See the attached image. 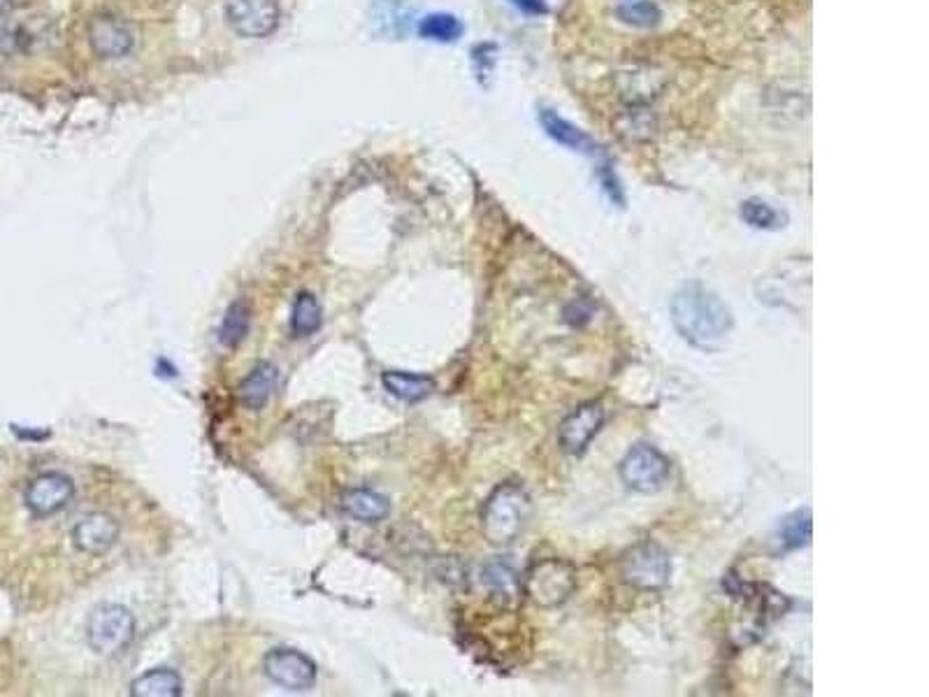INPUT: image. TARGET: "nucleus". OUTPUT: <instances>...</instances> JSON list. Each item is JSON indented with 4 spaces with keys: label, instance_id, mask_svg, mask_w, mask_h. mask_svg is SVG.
Listing matches in <instances>:
<instances>
[{
    "label": "nucleus",
    "instance_id": "obj_1",
    "mask_svg": "<svg viewBox=\"0 0 929 697\" xmlns=\"http://www.w3.org/2000/svg\"><path fill=\"white\" fill-rule=\"evenodd\" d=\"M672 321L683 340L700 349H716L732 330V312L716 293L690 283L672 300Z\"/></svg>",
    "mask_w": 929,
    "mask_h": 697
},
{
    "label": "nucleus",
    "instance_id": "obj_2",
    "mask_svg": "<svg viewBox=\"0 0 929 697\" xmlns=\"http://www.w3.org/2000/svg\"><path fill=\"white\" fill-rule=\"evenodd\" d=\"M532 502L526 490L516 484L498 486L483 505L481 528L490 545H509L530 519Z\"/></svg>",
    "mask_w": 929,
    "mask_h": 697
},
{
    "label": "nucleus",
    "instance_id": "obj_3",
    "mask_svg": "<svg viewBox=\"0 0 929 697\" xmlns=\"http://www.w3.org/2000/svg\"><path fill=\"white\" fill-rule=\"evenodd\" d=\"M526 593L539 607H558L570 600L577 588V570L560 558H549L532 565L526 572Z\"/></svg>",
    "mask_w": 929,
    "mask_h": 697
},
{
    "label": "nucleus",
    "instance_id": "obj_4",
    "mask_svg": "<svg viewBox=\"0 0 929 697\" xmlns=\"http://www.w3.org/2000/svg\"><path fill=\"white\" fill-rule=\"evenodd\" d=\"M136 635V618L121 605H100L87 624L89 647L100 656L123 651Z\"/></svg>",
    "mask_w": 929,
    "mask_h": 697
},
{
    "label": "nucleus",
    "instance_id": "obj_5",
    "mask_svg": "<svg viewBox=\"0 0 929 697\" xmlns=\"http://www.w3.org/2000/svg\"><path fill=\"white\" fill-rule=\"evenodd\" d=\"M618 572L623 581L639 590H660L672 575V560L656 541H641L623 554L618 562Z\"/></svg>",
    "mask_w": 929,
    "mask_h": 697
},
{
    "label": "nucleus",
    "instance_id": "obj_6",
    "mask_svg": "<svg viewBox=\"0 0 929 697\" xmlns=\"http://www.w3.org/2000/svg\"><path fill=\"white\" fill-rule=\"evenodd\" d=\"M672 475L669 460L649 445H637L621 462V479L637 494H656Z\"/></svg>",
    "mask_w": 929,
    "mask_h": 697
},
{
    "label": "nucleus",
    "instance_id": "obj_7",
    "mask_svg": "<svg viewBox=\"0 0 929 697\" xmlns=\"http://www.w3.org/2000/svg\"><path fill=\"white\" fill-rule=\"evenodd\" d=\"M226 19L242 38H266L279 23V0H226Z\"/></svg>",
    "mask_w": 929,
    "mask_h": 697
},
{
    "label": "nucleus",
    "instance_id": "obj_8",
    "mask_svg": "<svg viewBox=\"0 0 929 697\" xmlns=\"http://www.w3.org/2000/svg\"><path fill=\"white\" fill-rule=\"evenodd\" d=\"M268 677L289 690H307L317 681V665L293 649H274L266 656Z\"/></svg>",
    "mask_w": 929,
    "mask_h": 697
},
{
    "label": "nucleus",
    "instance_id": "obj_9",
    "mask_svg": "<svg viewBox=\"0 0 929 697\" xmlns=\"http://www.w3.org/2000/svg\"><path fill=\"white\" fill-rule=\"evenodd\" d=\"M89 42L100 59H121L136 44L131 26L117 17H96L89 23Z\"/></svg>",
    "mask_w": 929,
    "mask_h": 697
},
{
    "label": "nucleus",
    "instance_id": "obj_10",
    "mask_svg": "<svg viewBox=\"0 0 929 697\" xmlns=\"http://www.w3.org/2000/svg\"><path fill=\"white\" fill-rule=\"evenodd\" d=\"M74 496L72 481L61 472H47L31 481L26 490V507L36 516H51L61 511Z\"/></svg>",
    "mask_w": 929,
    "mask_h": 697
},
{
    "label": "nucleus",
    "instance_id": "obj_11",
    "mask_svg": "<svg viewBox=\"0 0 929 697\" xmlns=\"http://www.w3.org/2000/svg\"><path fill=\"white\" fill-rule=\"evenodd\" d=\"M602 424H605V409L600 405L588 402V405H581L579 409H575L572 415L562 421L560 432H558L562 451H567V454L586 451V447L590 445L592 437L600 432Z\"/></svg>",
    "mask_w": 929,
    "mask_h": 697
},
{
    "label": "nucleus",
    "instance_id": "obj_12",
    "mask_svg": "<svg viewBox=\"0 0 929 697\" xmlns=\"http://www.w3.org/2000/svg\"><path fill=\"white\" fill-rule=\"evenodd\" d=\"M117 537H119V524L108 514H91L77 524L72 530L74 547L91 556L110 551L114 547Z\"/></svg>",
    "mask_w": 929,
    "mask_h": 697
},
{
    "label": "nucleus",
    "instance_id": "obj_13",
    "mask_svg": "<svg viewBox=\"0 0 929 697\" xmlns=\"http://www.w3.org/2000/svg\"><path fill=\"white\" fill-rule=\"evenodd\" d=\"M342 507L356 521L379 524L391 514V502L372 488H351L342 498Z\"/></svg>",
    "mask_w": 929,
    "mask_h": 697
},
{
    "label": "nucleus",
    "instance_id": "obj_14",
    "mask_svg": "<svg viewBox=\"0 0 929 697\" xmlns=\"http://www.w3.org/2000/svg\"><path fill=\"white\" fill-rule=\"evenodd\" d=\"M539 123L545 128L547 136L551 140H556L558 145L579 151V153H596V142H592L581 128H577L575 123H570L567 119H562L560 114H556L553 110H541L539 112Z\"/></svg>",
    "mask_w": 929,
    "mask_h": 697
},
{
    "label": "nucleus",
    "instance_id": "obj_15",
    "mask_svg": "<svg viewBox=\"0 0 929 697\" xmlns=\"http://www.w3.org/2000/svg\"><path fill=\"white\" fill-rule=\"evenodd\" d=\"M381 381L386 386V391L402 402H419L434 391V381L430 377L400 372V370L383 372Z\"/></svg>",
    "mask_w": 929,
    "mask_h": 697
},
{
    "label": "nucleus",
    "instance_id": "obj_16",
    "mask_svg": "<svg viewBox=\"0 0 929 697\" xmlns=\"http://www.w3.org/2000/svg\"><path fill=\"white\" fill-rule=\"evenodd\" d=\"M277 386V370L270 364H258L240 384V402L249 409H261Z\"/></svg>",
    "mask_w": 929,
    "mask_h": 697
},
{
    "label": "nucleus",
    "instance_id": "obj_17",
    "mask_svg": "<svg viewBox=\"0 0 929 697\" xmlns=\"http://www.w3.org/2000/svg\"><path fill=\"white\" fill-rule=\"evenodd\" d=\"M42 38H47V33L38 23L14 21L0 31V49L8 51V54H29L42 42Z\"/></svg>",
    "mask_w": 929,
    "mask_h": 697
},
{
    "label": "nucleus",
    "instance_id": "obj_18",
    "mask_svg": "<svg viewBox=\"0 0 929 697\" xmlns=\"http://www.w3.org/2000/svg\"><path fill=\"white\" fill-rule=\"evenodd\" d=\"M136 697H174L182 695V679L172 669H151L131 686Z\"/></svg>",
    "mask_w": 929,
    "mask_h": 697
},
{
    "label": "nucleus",
    "instance_id": "obj_19",
    "mask_svg": "<svg viewBox=\"0 0 929 697\" xmlns=\"http://www.w3.org/2000/svg\"><path fill=\"white\" fill-rule=\"evenodd\" d=\"M811 530H813L811 511L802 509V511L790 514L788 519L781 521V526L777 530V537H773V539H777V545H779L781 551H792V549L809 545Z\"/></svg>",
    "mask_w": 929,
    "mask_h": 697
},
{
    "label": "nucleus",
    "instance_id": "obj_20",
    "mask_svg": "<svg viewBox=\"0 0 929 697\" xmlns=\"http://www.w3.org/2000/svg\"><path fill=\"white\" fill-rule=\"evenodd\" d=\"M321 328V305L312 293H300L293 305L291 330L296 338H309Z\"/></svg>",
    "mask_w": 929,
    "mask_h": 697
},
{
    "label": "nucleus",
    "instance_id": "obj_21",
    "mask_svg": "<svg viewBox=\"0 0 929 697\" xmlns=\"http://www.w3.org/2000/svg\"><path fill=\"white\" fill-rule=\"evenodd\" d=\"M419 33L421 38L432 40V42H456L462 36V23L456 14L434 12V14L423 17Z\"/></svg>",
    "mask_w": 929,
    "mask_h": 697
},
{
    "label": "nucleus",
    "instance_id": "obj_22",
    "mask_svg": "<svg viewBox=\"0 0 929 697\" xmlns=\"http://www.w3.org/2000/svg\"><path fill=\"white\" fill-rule=\"evenodd\" d=\"M481 581L502 598H513L519 579H516L513 567L507 560H493L481 570Z\"/></svg>",
    "mask_w": 929,
    "mask_h": 697
},
{
    "label": "nucleus",
    "instance_id": "obj_23",
    "mask_svg": "<svg viewBox=\"0 0 929 697\" xmlns=\"http://www.w3.org/2000/svg\"><path fill=\"white\" fill-rule=\"evenodd\" d=\"M249 323H251V309H249V305L242 302V300L236 302V305H230L228 315L223 319V326H221V342L226 347L240 345L247 338Z\"/></svg>",
    "mask_w": 929,
    "mask_h": 697
},
{
    "label": "nucleus",
    "instance_id": "obj_24",
    "mask_svg": "<svg viewBox=\"0 0 929 697\" xmlns=\"http://www.w3.org/2000/svg\"><path fill=\"white\" fill-rule=\"evenodd\" d=\"M739 215H741V219H743L748 226L760 228V230H777V228H781V226H783V221H786V217H783L779 210H773L769 202L758 200V198H751V200L741 202V210H739Z\"/></svg>",
    "mask_w": 929,
    "mask_h": 697
},
{
    "label": "nucleus",
    "instance_id": "obj_25",
    "mask_svg": "<svg viewBox=\"0 0 929 697\" xmlns=\"http://www.w3.org/2000/svg\"><path fill=\"white\" fill-rule=\"evenodd\" d=\"M618 17L630 26H637V29H651V26L660 21V10L651 0H637V3L623 6L618 10Z\"/></svg>",
    "mask_w": 929,
    "mask_h": 697
},
{
    "label": "nucleus",
    "instance_id": "obj_26",
    "mask_svg": "<svg viewBox=\"0 0 929 697\" xmlns=\"http://www.w3.org/2000/svg\"><path fill=\"white\" fill-rule=\"evenodd\" d=\"M493 49L490 44H481V47H477L475 49V63H477V74H479V80H483V77H488L490 72H493V66H496V57L493 54H488V51Z\"/></svg>",
    "mask_w": 929,
    "mask_h": 697
},
{
    "label": "nucleus",
    "instance_id": "obj_27",
    "mask_svg": "<svg viewBox=\"0 0 929 697\" xmlns=\"http://www.w3.org/2000/svg\"><path fill=\"white\" fill-rule=\"evenodd\" d=\"M511 3L516 8H519L521 12L532 14V17H539V14H547L549 12L547 0H511Z\"/></svg>",
    "mask_w": 929,
    "mask_h": 697
},
{
    "label": "nucleus",
    "instance_id": "obj_28",
    "mask_svg": "<svg viewBox=\"0 0 929 697\" xmlns=\"http://www.w3.org/2000/svg\"><path fill=\"white\" fill-rule=\"evenodd\" d=\"M10 10V0H0V17Z\"/></svg>",
    "mask_w": 929,
    "mask_h": 697
}]
</instances>
